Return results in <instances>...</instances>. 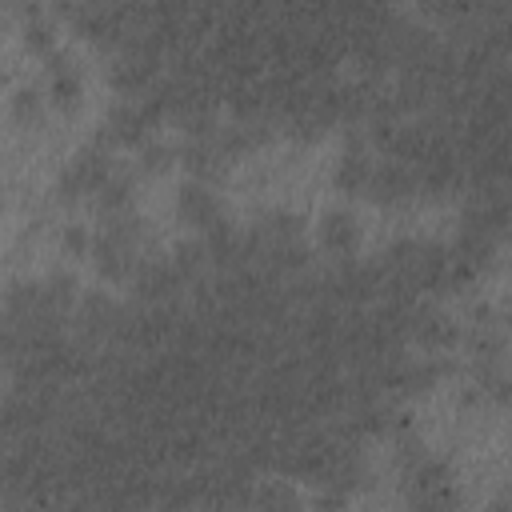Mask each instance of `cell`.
Returning a JSON list of instances; mask_svg holds the SVG:
<instances>
[{"label":"cell","mask_w":512,"mask_h":512,"mask_svg":"<svg viewBox=\"0 0 512 512\" xmlns=\"http://www.w3.org/2000/svg\"><path fill=\"white\" fill-rule=\"evenodd\" d=\"M112 172H116V168H112L108 148H104L100 140H92V144H88V148H80V152L72 156V164L60 172V180H56V196H60V200L96 196Z\"/></svg>","instance_id":"cell-1"},{"label":"cell","mask_w":512,"mask_h":512,"mask_svg":"<svg viewBox=\"0 0 512 512\" xmlns=\"http://www.w3.org/2000/svg\"><path fill=\"white\" fill-rule=\"evenodd\" d=\"M420 192V180H416V168L404 164V160H392V156H380L376 168H372V180H368V200L376 204H400V200H412Z\"/></svg>","instance_id":"cell-2"},{"label":"cell","mask_w":512,"mask_h":512,"mask_svg":"<svg viewBox=\"0 0 512 512\" xmlns=\"http://www.w3.org/2000/svg\"><path fill=\"white\" fill-rule=\"evenodd\" d=\"M316 244L320 252L336 256V260H348L356 248H360V220L352 208H328L316 224Z\"/></svg>","instance_id":"cell-3"},{"label":"cell","mask_w":512,"mask_h":512,"mask_svg":"<svg viewBox=\"0 0 512 512\" xmlns=\"http://www.w3.org/2000/svg\"><path fill=\"white\" fill-rule=\"evenodd\" d=\"M176 212H180V220H184L196 236H204L212 224L224 220L220 200H216V192H212L204 180H188V184L176 192Z\"/></svg>","instance_id":"cell-4"},{"label":"cell","mask_w":512,"mask_h":512,"mask_svg":"<svg viewBox=\"0 0 512 512\" xmlns=\"http://www.w3.org/2000/svg\"><path fill=\"white\" fill-rule=\"evenodd\" d=\"M80 100H84V84H80V72L72 68V60L68 56H60V52H52L48 56V104L56 108V112H76L80 108Z\"/></svg>","instance_id":"cell-5"},{"label":"cell","mask_w":512,"mask_h":512,"mask_svg":"<svg viewBox=\"0 0 512 512\" xmlns=\"http://www.w3.org/2000/svg\"><path fill=\"white\" fill-rule=\"evenodd\" d=\"M372 168H376V160L368 156L364 140H352V144L340 152V160H336L332 184H336L340 192H356V196H364V192H368V180H372Z\"/></svg>","instance_id":"cell-6"},{"label":"cell","mask_w":512,"mask_h":512,"mask_svg":"<svg viewBox=\"0 0 512 512\" xmlns=\"http://www.w3.org/2000/svg\"><path fill=\"white\" fill-rule=\"evenodd\" d=\"M132 196H136V180H132L128 172H112V176L104 180V188L92 196V204H96L100 216H112V212L132 208Z\"/></svg>","instance_id":"cell-7"},{"label":"cell","mask_w":512,"mask_h":512,"mask_svg":"<svg viewBox=\"0 0 512 512\" xmlns=\"http://www.w3.org/2000/svg\"><path fill=\"white\" fill-rule=\"evenodd\" d=\"M24 44H28V52H36V56H52V52H56V24H52L44 12L24 16Z\"/></svg>","instance_id":"cell-8"},{"label":"cell","mask_w":512,"mask_h":512,"mask_svg":"<svg viewBox=\"0 0 512 512\" xmlns=\"http://www.w3.org/2000/svg\"><path fill=\"white\" fill-rule=\"evenodd\" d=\"M44 104H48L44 92L24 88V92L12 96V120H16L20 128H40V124H44Z\"/></svg>","instance_id":"cell-9"},{"label":"cell","mask_w":512,"mask_h":512,"mask_svg":"<svg viewBox=\"0 0 512 512\" xmlns=\"http://www.w3.org/2000/svg\"><path fill=\"white\" fill-rule=\"evenodd\" d=\"M180 160V148L168 140H144L140 144V172H168Z\"/></svg>","instance_id":"cell-10"},{"label":"cell","mask_w":512,"mask_h":512,"mask_svg":"<svg viewBox=\"0 0 512 512\" xmlns=\"http://www.w3.org/2000/svg\"><path fill=\"white\" fill-rule=\"evenodd\" d=\"M60 248H64L68 256H88V252H92V232H88L84 224H64Z\"/></svg>","instance_id":"cell-11"},{"label":"cell","mask_w":512,"mask_h":512,"mask_svg":"<svg viewBox=\"0 0 512 512\" xmlns=\"http://www.w3.org/2000/svg\"><path fill=\"white\" fill-rule=\"evenodd\" d=\"M504 332H512V308L504 312Z\"/></svg>","instance_id":"cell-12"},{"label":"cell","mask_w":512,"mask_h":512,"mask_svg":"<svg viewBox=\"0 0 512 512\" xmlns=\"http://www.w3.org/2000/svg\"><path fill=\"white\" fill-rule=\"evenodd\" d=\"M500 504H512V492H508V496H500Z\"/></svg>","instance_id":"cell-13"}]
</instances>
